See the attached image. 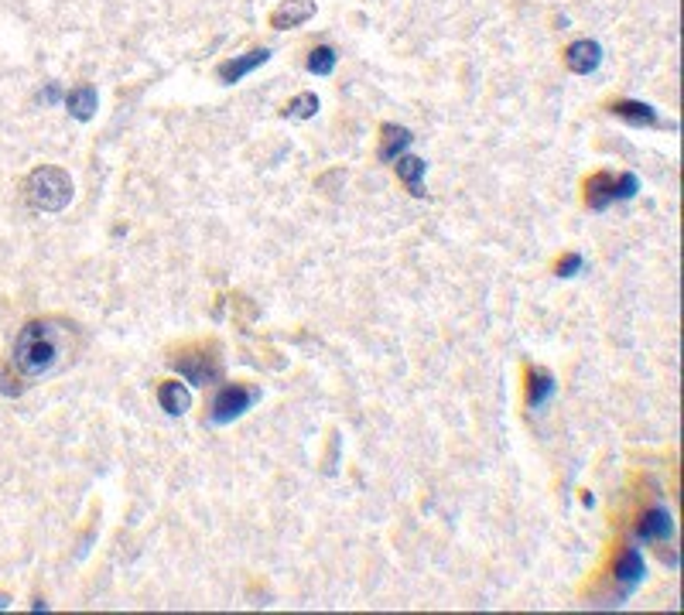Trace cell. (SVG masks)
I'll return each mask as SVG.
<instances>
[{
    "label": "cell",
    "mask_w": 684,
    "mask_h": 615,
    "mask_svg": "<svg viewBox=\"0 0 684 615\" xmlns=\"http://www.w3.org/2000/svg\"><path fill=\"white\" fill-rule=\"evenodd\" d=\"M66 356V335L51 318H34L28 322L14 339V352H11V366L14 373L28 383V379H41L58 370V362Z\"/></svg>",
    "instance_id": "6da1fadb"
},
{
    "label": "cell",
    "mask_w": 684,
    "mask_h": 615,
    "mask_svg": "<svg viewBox=\"0 0 684 615\" xmlns=\"http://www.w3.org/2000/svg\"><path fill=\"white\" fill-rule=\"evenodd\" d=\"M76 195V185L68 178L66 168H55V165H41L28 174V185H24V202L38 209V212H62Z\"/></svg>",
    "instance_id": "7a4b0ae2"
},
{
    "label": "cell",
    "mask_w": 684,
    "mask_h": 615,
    "mask_svg": "<svg viewBox=\"0 0 684 615\" xmlns=\"http://www.w3.org/2000/svg\"><path fill=\"white\" fill-rule=\"evenodd\" d=\"M640 192V178L633 171H598L585 182V205L592 212H606L619 202H630Z\"/></svg>",
    "instance_id": "3957f363"
},
{
    "label": "cell",
    "mask_w": 684,
    "mask_h": 615,
    "mask_svg": "<svg viewBox=\"0 0 684 615\" xmlns=\"http://www.w3.org/2000/svg\"><path fill=\"white\" fill-rule=\"evenodd\" d=\"M256 400H260L256 390H247V387H239V383H230V387H222V390L212 397V414H209V421H212V424H233V421H239L247 410L254 407Z\"/></svg>",
    "instance_id": "277c9868"
},
{
    "label": "cell",
    "mask_w": 684,
    "mask_h": 615,
    "mask_svg": "<svg viewBox=\"0 0 684 615\" xmlns=\"http://www.w3.org/2000/svg\"><path fill=\"white\" fill-rule=\"evenodd\" d=\"M613 578L616 588H619V598L633 595L640 588V581L647 578V564H644V554L636 547H626L613 564Z\"/></svg>",
    "instance_id": "5b68a950"
},
{
    "label": "cell",
    "mask_w": 684,
    "mask_h": 615,
    "mask_svg": "<svg viewBox=\"0 0 684 615\" xmlns=\"http://www.w3.org/2000/svg\"><path fill=\"white\" fill-rule=\"evenodd\" d=\"M175 370L185 376L192 387H212V383H220V376H222V359L195 352L192 359L185 356L175 359Z\"/></svg>",
    "instance_id": "8992f818"
},
{
    "label": "cell",
    "mask_w": 684,
    "mask_h": 615,
    "mask_svg": "<svg viewBox=\"0 0 684 615\" xmlns=\"http://www.w3.org/2000/svg\"><path fill=\"white\" fill-rule=\"evenodd\" d=\"M267 58H271V51H267V49L243 51V55H233V58H226V62L216 68V76H220L222 85H237L243 76H250V72H256L260 66H267Z\"/></svg>",
    "instance_id": "52a82bcc"
},
{
    "label": "cell",
    "mask_w": 684,
    "mask_h": 615,
    "mask_svg": "<svg viewBox=\"0 0 684 615\" xmlns=\"http://www.w3.org/2000/svg\"><path fill=\"white\" fill-rule=\"evenodd\" d=\"M564 66L572 68L575 76H592L598 66H602V45L592 41V38H579L564 49Z\"/></svg>",
    "instance_id": "ba28073f"
},
{
    "label": "cell",
    "mask_w": 684,
    "mask_h": 615,
    "mask_svg": "<svg viewBox=\"0 0 684 615\" xmlns=\"http://www.w3.org/2000/svg\"><path fill=\"white\" fill-rule=\"evenodd\" d=\"M636 533H640V540H650V544H670L674 540V516L667 510H647L644 516H640V527H636Z\"/></svg>",
    "instance_id": "9c48e42d"
},
{
    "label": "cell",
    "mask_w": 684,
    "mask_h": 615,
    "mask_svg": "<svg viewBox=\"0 0 684 615\" xmlns=\"http://www.w3.org/2000/svg\"><path fill=\"white\" fill-rule=\"evenodd\" d=\"M315 0H281V7L271 14V28L274 31H291L298 24H305L315 17Z\"/></svg>",
    "instance_id": "30bf717a"
},
{
    "label": "cell",
    "mask_w": 684,
    "mask_h": 615,
    "mask_svg": "<svg viewBox=\"0 0 684 615\" xmlns=\"http://www.w3.org/2000/svg\"><path fill=\"white\" fill-rule=\"evenodd\" d=\"M609 113L619 117L623 123H630V127H661V113H657L650 102H640V100L609 102Z\"/></svg>",
    "instance_id": "8fae6325"
},
{
    "label": "cell",
    "mask_w": 684,
    "mask_h": 615,
    "mask_svg": "<svg viewBox=\"0 0 684 615\" xmlns=\"http://www.w3.org/2000/svg\"><path fill=\"white\" fill-rule=\"evenodd\" d=\"M410 140H414V134H410L408 127H400V123H383V127H380V147H376V157L391 165V161H397L400 154L408 151Z\"/></svg>",
    "instance_id": "7c38bea8"
},
{
    "label": "cell",
    "mask_w": 684,
    "mask_h": 615,
    "mask_svg": "<svg viewBox=\"0 0 684 615\" xmlns=\"http://www.w3.org/2000/svg\"><path fill=\"white\" fill-rule=\"evenodd\" d=\"M393 168H397V178L408 185L410 195H418V199H425V174H428V161L421 157H414V154H400L397 161H393Z\"/></svg>",
    "instance_id": "4fadbf2b"
},
{
    "label": "cell",
    "mask_w": 684,
    "mask_h": 615,
    "mask_svg": "<svg viewBox=\"0 0 684 615\" xmlns=\"http://www.w3.org/2000/svg\"><path fill=\"white\" fill-rule=\"evenodd\" d=\"M66 110L72 120H93V113L100 110V93H96V85H76L72 93H66Z\"/></svg>",
    "instance_id": "5bb4252c"
},
{
    "label": "cell",
    "mask_w": 684,
    "mask_h": 615,
    "mask_svg": "<svg viewBox=\"0 0 684 615\" xmlns=\"http://www.w3.org/2000/svg\"><path fill=\"white\" fill-rule=\"evenodd\" d=\"M158 404L165 414L171 417H182L188 407H192V390H188L185 383H178V379H165L161 387H158Z\"/></svg>",
    "instance_id": "9a60e30c"
},
{
    "label": "cell",
    "mask_w": 684,
    "mask_h": 615,
    "mask_svg": "<svg viewBox=\"0 0 684 615\" xmlns=\"http://www.w3.org/2000/svg\"><path fill=\"white\" fill-rule=\"evenodd\" d=\"M554 397V376L541 366H527V407L541 410Z\"/></svg>",
    "instance_id": "2e32d148"
},
{
    "label": "cell",
    "mask_w": 684,
    "mask_h": 615,
    "mask_svg": "<svg viewBox=\"0 0 684 615\" xmlns=\"http://www.w3.org/2000/svg\"><path fill=\"white\" fill-rule=\"evenodd\" d=\"M319 106H322V100L315 93H302L284 106V120H311L319 113Z\"/></svg>",
    "instance_id": "e0dca14e"
},
{
    "label": "cell",
    "mask_w": 684,
    "mask_h": 615,
    "mask_svg": "<svg viewBox=\"0 0 684 615\" xmlns=\"http://www.w3.org/2000/svg\"><path fill=\"white\" fill-rule=\"evenodd\" d=\"M305 68L311 72V76H328V72L336 68V49H328V45L311 49L305 58Z\"/></svg>",
    "instance_id": "ac0fdd59"
},
{
    "label": "cell",
    "mask_w": 684,
    "mask_h": 615,
    "mask_svg": "<svg viewBox=\"0 0 684 615\" xmlns=\"http://www.w3.org/2000/svg\"><path fill=\"white\" fill-rule=\"evenodd\" d=\"M585 267V260H581V254H564L558 263H554V273L562 277V281H568V277H575V273Z\"/></svg>",
    "instance_id": "d6986e66"
},
{
    "label": "cell",
    "mask_w": 684,
    "mask_h": 615,
    "mask_svg": "<svg viewBox=\"0 0 684 615\" xmlns=\"http://www.w3.org/2000/svg\"><path fill=\"white\" fill-rule=\"evenodd\" d=\"M0 393H7V397H21V393H24V387H17L14 366H11V370H4V373H0Z\"/></svg>",
    "instance_id": "ffe728a7"
},
{
    "label": "cell",
    "mask_w": 684,
    "mask_h": 615,
    "mask_svg": "<svg viewBox=\"0 0 684 615\" xmlns=\"http://www.w3.org/2000/svg\"><path fill=\"white\" fill-rule=\"evenodd\" d=\"M58 100H66V93H62L55 83H49L45 85V93H41V102H58Z\"/></svg>",
    "instance_id": "44dd1931"
},
{
    "label": "cell",
    "mask_w": 684,
    "mask_h": 615,
    "mask_svg": "<svg viewBox=\"0 0 684 615\" xmlns=\"http://www.w3.org/2000/svg\"><path fill=\"white\" fill-rule=\"evenodd\" d=\"M7 605H11V595H7V592H0V609H7Z\"/></svg>",
    "instance_id": "7402d4cb"
}]
</instances>
